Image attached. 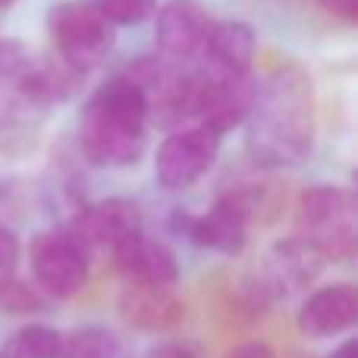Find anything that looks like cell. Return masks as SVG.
Segmentation results:
<instances>
[{"label":"cell","mask_w":358,"mask_h":358,"mask_svg":"<svg viewBox=\"0 0 358 358\" xmlns=\"http://www.w3.org/2000/svg\"><path fill=\"white\" fill-rule=\"evenodd\" d=\"M60 358H132V352L107 324H79L63 334Z\"/></svg>","instance_id":"2e32d148"},{"label":"cell","mask_w":358,"mask_h":358,"mask_svg":"<svg viewBox=\"0 0 358 358\" xmlns=\"http://www.w3.org/2000/svg\"><path fill=\"white\" fill-rule=\"evenodd\" d=\"M327 267L324 255L317 252L311 242L302 236H289L280 239L267 248V255L252 267L245 280H242V305L255 315L273 308L277 302H286L289 296H299L308 289L321 271Z\"/></svg>","instance_id":"3957f363"},{"label":"cell","mask_w":358,"mask_h":358,"mask_svg":"<svg viewBox=\"0 0 358 358\" xmlns=\"http://www.w3.org/2000/svg\"><path fill=\"white\" fill-rule=\"evenodd\" d=\"M16 267H19V239L13 229H6L0 223V286L16 277Z\"/></svg>","instance_id":"ffe728a7"},{"label":"cell","mask_w":358,"mask_h":358,"mask_svg":"<svg viewBox=\"0 0 358 358\" xmlns=\"http://www.w3.org/2000/svg\"><path fill=\"white\" fill-rule=\"evenodd\" d=\"M317 3H321L330 16H340V19H346V22H352L358 13V0H317Z\"/></svg>","instance_id":"603a6c76"},{"label":"cell","mask_w":358,"mask_h":358,"mask_svg":"<svg viewBox=\"0 0 358 358\" xmlns=\"http://www.w3.org/2000/svg\"><path fill=\"white\" fill-rule=\"evenodd\" d=\"M110 258L117 264L120 277L126 280V286H164V289H173L179 280L176 255L164 242L148 239L145 233H138L136 239L120 245Z\"/></svg>","instance_id":"5bb4252c"},{"label":"cell","mask_w":358,"mask_h":358,"mask_svg":"<svg viewBox=\"0 0 358 358\" xmlns=\"http://www.w3.org/2000/svg\"><path fill=\"white\" fill-rule=\"evenodd\" d=\"M29 267H31V286L48 302L76 299L88 286V277H92L88 252L69 233H57V229L31 239Z\"/></svg>","instance_id":"8992f818"},{"label":"cell","mask_w":358,"mask_h":358,"mask_svg":"<svg viewBox=\"0 0 358 358\" xmlns=\"http://www.w3.org/2000/svg\"><path fill=\"white\" fill-rule=\"evenodd\" d=\"M321 358H358V340L355 336H346V340H340L334 349H327Z\"/></svg>","instance_id":"cb8c5ba5"},{"label":"cell","mask_w":358,"mask_h":358,"mask_svg":"<svg viewBox=\"0 0 358 358\" xmlns=\"http://www.w3.org/2000/svg\"><path fill=\"white\" fill-rule=\"evenodd\" d=\"M107 25H142L155 13V0H94Z\"/></svg>","instance_id":"d6986e66"},{"label":"cell","mask_w":358,"mask_h":358,"mask_svg":"<svg viewBox=\"0 0 358 358\" xmlns=\"http://www.w3.org/2000/svg\"><path fill=\"white\" fill-rule=\"evenodd\" d=\"M299 236L324 255V261H346L355 252V198L340 185H311L296 204Z\"/></svg>","instance_id":"277c9868"},{"label":"cell","mask_w":358,"mask_h":358,"mask_svg":"<svg viewBox=\"0 0 358 358\" xmlns=\"http://www.w3.org/2000/svg\"><path fill=\"white\" fill-rule=\"evenodd\" d=\"M255 98V85L248 76L239 79H223V76L201 73V104H198V120L204 129H210L217 138L229 132L233 126L245 123L248 107Z\"/></svg>","instance_id":"4fadbf2b"},{"label":"cell","mask_w":358,"mask_h":358,"mask_svg":"<svg viewBox=\"0 0 358 358\" xmlns=\"http://www.w3.org/2000/svg\"><path fill=\"white\" fill-rule=\"evenodd\" d=\"M210 16L204 6H198L195 0H170L161 6L157 13V48L164 57H170L173 63L192 60V57H201V48L208 41L210 31Z\"/></svg>","instance_id":"8fae6325"},{"label":"cell","mask_w":358,"mask_h":358,"mask_svg":"<svg viewBox=\"0 0 358 358\" xmlns=\"http://www.w3.org/2000/svg\"><path fill=\"white\" fill-rule=\"evenodd\" d=\"M255 48H258V38H255V29L248 22H239V19L214 22L201 48L204 66H208L204 73L223 76V79L248 76L255 63Z\"/></svg>","instance_id":"9a60e30c"},{"label":"cell","mask_w":358,"mask_h":358,"mask_svg":"<svg viewBox=\"0 0 358 358\" xmlns=\"http://www.w3.org/2000/svg\"><path fill=\"white\" fill-rule=\"evenodd\" d=\"M63 330L44 321H25L0 346V358H60Z\"/></svg>","instance_id":"e0dca14e"},{"label":"cell","mask_w":358,"mask_h":358,"mask_svg":"<svg viewBox=\"0 0 358 358\" xmlns=\"http://www.w3.org/2000/svg\"><path fill=\"white\" fill-rule=\"evenodd\" d=\"M245 145L258 167L286 170L302 164L315 145V85L296 63L277 66L261 85L245 117Z\"/></svg>","instance_id":"6da1fadb"},{"label":"cell","mask_w":358,"mask_h":358,"mask_svg":"<svg viewBox=\"0 0 358 358\" xmlns=\"http://www.w3.org/2000/svg\"><path fill=\"white\" fill-rule=\"evenodd\" d=\"M142 358H198V349L185 340H161L145 349Z\"/></svg>","instance_id":"7402d4cb"},{"label":"cell","mask_w":358,"mask_h":358,"mask_svg":"<svg viewBox=\"0 0 358 358\" xmlns=\"http://www.w3.org/2000/svg\"><path fill=\"white\" fill-rule=\"evenodd\" d=\"M358 321V289L352 283H330L308 292L296 311V330L311 343L346 336Z\"/></svg>","instance_id":"ba28073f"},{"label":"cell","mask_w":358,"mask_h":358,"mask_svg":"<svg viewBox=\"0 0 358 358\" xmlns=\"http://www.w3.org/2000/svg\"><path fill=\"white\" fill-rule=\"evenodd\" d=\"M223 358H280V352L273 343L261 340V336H252V340L233 343V346L223 352Z\"/></svg>","instance_id":"44dd1931"},{"label":"cell","mask_w":358,"mask_h":358,"mask_svg":"<svg viewBox=\"0 0 358 358\" xmlns=\"http://www.w3.org/2000/svg\"><path fill=\"white\" fill-rule=\"evenodd\" d=\"M117 311L132 330L142 334H170L185 321L182 296L164 286H126L120 292Z\"/></svg>","instance_id":"7c38bea8"},{"label":"cell","mask_w":358,"mask_h":358,"mask_svg":"<svg viewBox=\"0 0 358 358\" xmlns=\"http://www.w3.org/2000/svg\"><path fill=\"white\" fill-rule=\"evenodd\" d=\"M48 308V299L35 289L31 283L13 277L10 283L0 286V311L13 317H35Z\"/></svg>","instance_id":"ac0fdd59"},{"label":"cell","mask_w":358,"mask_h":358,"mask_svg":"<svg viewBox=\"0 0 358 358\" xmlns=\"http://www.w3.org/2000/svg\"><path fill=\"white\" fill-rule=\"evenodd\" d=\"M217 151H220V138L210 129H204L201 123L182 126V129L170 132L155 157L157 182L170 192L189 189L192 182H198V179L214 167Z\"/></svg>","instance_id":"52a82bcc"},{"label":"cell","mask_w":358,"mask_h":358,"mask_svg":"<svg viewBox=\"0 0 358 358\" xmlns=\"http://www.w3.org/2000/svg\"><path fill=\"white\" fill-rule=\"evenodd\" d=\"M148 132V101L145 92L126 76L92 94L79 120V145L85 157L98 167H132L145 155Z\"/></svg>","instance_id":"7a4b0ae2"},{"label":"cell","mask_w":358,"mask_h":358,"mask_svg":"<svg viewBox=\"0 0 358 358\" xmlns=\"http://www.w3.org/2000/svg\"><path fill=\"white\" fill-rule=\"evenodd\" d=\"M16 0H0V10H6V6H13Z\"/></svg>","instance_id":"d4e9b609"},{"label":"cell","mask_w":358,"mask_h":358,"mask_svg":"<svg viewBox=\"0 0 358 358\" xmlns=\"http://www.w3.org/2000/svg\"><path fill=\"white\" fill-rule=\"evenodd\" d=\"M176 233H182L189 242H195L198 248L214 255H239L248 245V214L220 192L210 210H204L201 217H189V214H173Z\"/></svg>","instance_id":"9c48e42d"},{"label":"cell","mask_w":358,"mask_h":358,"mask_svg":"<svg viewBox=\"0 0 358 358\" xmlns=\"http://www.w3.org/2000/svg\"><path fill=\"white\" fill-rule=\"evenodd\" d=\"M142 233V210L136 201L126 198H107V201L88 204L73 227V239L82 248H101V252H117L120 245H126L129 239Z\"/></svg>","instance_id":"30bf717a"},{"label":"cell","mask_w":358,"mask_h":358,"mask_svg":"<svg viewBox=\"0 0 358 358\" xmlns=\"http://www.w3.org/2000/svg\"><path fill=\"white\" fill-rule=\"evenodd\" d=\"M48 31L60 60L73 73L98 69L113 48V31L88 0H63L48 10Z\"/></svg>","instance_id":"5b68a950"}]
</instances>
